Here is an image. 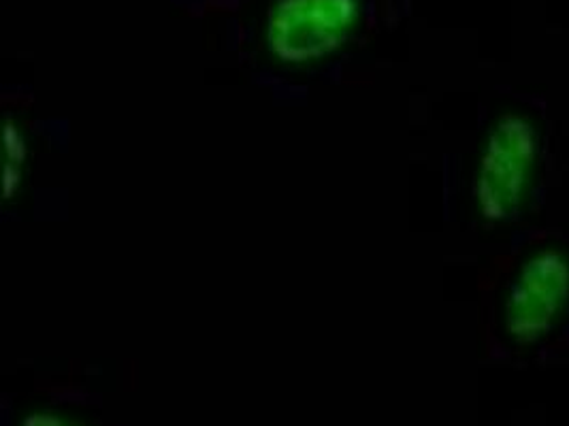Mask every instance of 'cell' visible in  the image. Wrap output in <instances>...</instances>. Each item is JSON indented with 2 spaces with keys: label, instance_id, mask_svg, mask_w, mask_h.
Segmentation results:
<instances>
[{
  "label": "cell",
  "instance_id": "obj_1",
  "mask_svg": "<svg viewBox=\"0 0 569 426\" xmlns=\"http://www.w3.org/2000/svg\"><path fill=\"white\" fill-rule=\"evenodd\" d=\"M542 164V136L538 124L520 113L497 115L473 154L469 199L476 215L491 226L517 220L529 205Z\"/></svg>",
  "mask_w": 569,
  "mask_h": 426
},
{
  "label": "cell",
  "instance_id": "obj_2",
  "mask_svg": "<svg viewBox=\"0 0 569 426\" xmlns=\"http://www.w3.org/2000/svg\"><path fill=\"white\" fill-rule=\"evenodd\" d=\"M362 20V0H273L262 18V50L280 69L310 71L343 52Z\"/></svg>",
  "mask_w": 569,
  "mask_h": 426
},
{
  "label": "cell",
  "instance_id": "obj_3",
  "mask_svg": "<svg viewBox=\"0 0 569 426\" xmlns=\"http://www.w3.org/2000/svg\"><path fill=\"white\" fill-rule=\"evenodd\" d=\"M569 312V252L559 245L529 250L512 268L501 296L503 333L518 346L548 339Z\"/></svg>",
  "mask_w": 569,
  "mask_h": 426
},
{
  "label": "cell",
  "instance_id": "obj_4",
  "mask_svg": "<svg viewBox=\"0 0 569 426\" xmlns=\"http://www.w3.org/2000/svg\"><path fill=\"white\" fill-rule=\"evenodd\" d=\"M32 159V141L20 118H4L0 131V186H2V201L11 203L20 199L22 190L27 186L28 171Z\"/></svg>",
  "mask_w": 569,
  "mask_h": 426
},
{
  "label": "cell",
  "instance_id": "obj_5",
  "mask_svg": "<svg viewBox=\"0 0 569 426\" xmlns=\"http://www.w3.org/2000/svg\"><path fill=\"white\" fill-rule=\"evenodd\" d=\"M18 426H88L83 420H79L78 416L62 412V409H53V407H39L28 412L27 416L20 420Z\"/></svg>",
  "mask_w": 569,
  "mask_h": 426
}]
</instances>
